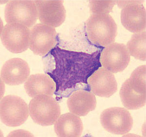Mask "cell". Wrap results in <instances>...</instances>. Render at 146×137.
I'll list each match as a JSON object with an SVG mask.
<instances>
[{
    "mask_svg": "<svg viewBox=\"0 0 146 137\" xmlns=\"http://www.w3.org/2000/svg\"><path fill=\"white\" fill-rule=\"evenodd\" d=\"M54 68L47 72L56 85V93L66 96L79 85L88 84V79L101 67L100 51L89 54L71 51L56 46L52 50Z\"/></svg>",
    "mask_w": 146,
    "mask_h": 137,
    "instance_id": "obj_1",
    "label": "cell"
},
{
    "mask_svg": "<svg viewBox=\"0 0 146 137\" xmlns=\"http://www.w3.org/2000/svg\"><path fill=\"white\" fill-rule=\"evenodd\" d=\"M85 25L88 38L94 44L106 47L115 41L117 26L109 14H92Z\"/></svg>",
    "mask_w": 146,
    "mask_h": 137,
    "instance_id": "obj_2",
    "label": "cell"
},
{
    "mask_svg": "<svg viewBox=\"0 0 146 137\" xmlns=\"http://www.w3.org/2000/svg\"><path fill=\"white\" fill-rule=\"evenodd\" d=\"M29 114L34 122L42 126L55 124L61 114L58 103L51 96L40 95L33 98L29 104Z\"/></svg>",
    "mask_w": 146,
    "mask_h": 137,
    "instance_id": "obj_3",
    "label": "cell"
},
{
    "mask_svg": "<svg viewBox=\"0 0 146 137\" xmlns=\"http://www.w3.org/2000/svg\"><path fill=\"white\" fill-rule=\"evenodd\" d=\"M29 113L27 103L19 96L9 95L1 100V120L7 126H21L28 119Z\"/></svg>",
    "mask_w": 146,
    "mask_h": 137,
    "instance_id": "obj_4",
    "label": "cell"
},
{
    "mask_svg": "<svg viewBox=\"0 0 146 137\" xmlns=\"http://www.w3.org/2000/svg\"><path fill=\"white\" fill-rule=\"evenodd\" d=\"M38 18L35 1L31 0L10 1L5 5V18L7 23H16L30 28Z\"/></svg>",
    "mask_w": 146,
    "mask_h": 137,
    "instance_id": "obj_5",
    "label": "cell"
},
{
    "mask_svg": "<svg viewBox=\"0 0 146 137\" xmlns=\"http://www.w3.org/2000/svg\"><path fill=\"white\" fill-rule=\"evenodd\" d=\"M102 127L115 135H124L131 130L133 121L131 114L123 107H110L101 113L100 117Z\"/></svg>",
    "mask_w": 146,
    "mask_h": 137,
    "instance_id": "obj_6",
    "label": "cell"
},
{
    "mask_svg": "<svg viewBox=\"0 0 146 137\" xmlns=\"http://www.w3.org/2000/svg\"><path fill=\"white\" fill-rule=\"evenodd\" d=\"M119 7H123L121 12V23L131 33H138L145 31L146 27V9L140 1H116Z\"/></svg>",
    "mask_w": 146,
    "mask_h": 137,
    "instance_id": "obj_7",
    "label": "cell"
},
{
    "mask_svg": "<svg viewBox=\"0 0 146 137\" xmlns=\"http://www.w3.org/2000/svg\"><path fill=\"white\" fill-rule=\"evenodd\" d=\"M30 31L28 27L16 23H7L1 34L4 46L14 54L23 53L29 47Z\"/></svg>",
    "mask_w": 146,
    "mask_h": 137,
    "instance_id": "obj_8",
    "label": "cell"
},
{
    "mask_svg": "<svg viewBox=\"0 0 146 137\" xmlns=\"http://www.w3.org/2000/svg\"><path fill=\"white\" fill-rule=\"evenodd\" d=\"M56 32L55 28L38 23L30 30L29 49L36 55L44 56L56 47Z\"/></svg>",
    "mask_w": 146,
    "mask_h": 137,
    "instance_id": "obj_9",
    "label": "cell"
},
{
    "mask_svg": "<svg viewBox=\"0 0 146 137\" xmlns=\"http://www.w3.org/2000/svg\"><path fill=\"white\" fill-rule=\"evenodd\" d=\"M128 49L123 43L113 42L106 47L100 55L101 66L112 73H120L128 67L131 60Z\"/></svg>",
    "mask_w": 146,
    "mask_h": 137,
    "instance_id": "obj_10",
    "label": "cell"
},
{
    "mask_svg": "<svg viewBox=\"0 0 146 137\" xmlns=\"http://www.w3.org/2000/svg\"><path fill=\"white\" fill-rule=\"evenodd\" d=\"M35 3L41 23L56 28L64 22L66 15L63 1L38 0Z\"/></svg>",
    "mask_w": 146,
    "mask_h": 137,
    "instance_id": "obj_11",
    "label": "cell"
},
{
    "mask_svg": "<svg viewBox=\"0 0 146 137\" xmlns=\"http://www.w3.org/2000/svg\"><path fill=\"white\" fill-rule=\"evenodd\" d=\"M88 83L94 94L109 98L117 91V83L113 73L100 67L88 79Z\"/></svg>",
    "mask_w": 146,
    "mask_h": 137,
    "instance_id": "obj_12",
    "label": "cell"
},
{
    "mask_svg": "<svg viewBox=\"0 0 146 137\" xmlns=\"http://www.w3.org/2000/svg\"><path fill=\"white\" fill-rule=\"evenodd\" d=\"M30 72V68L25 60L14 58L3 65L1 70V78L6 84L17 86L27 81Z\"/></svg>",
    "mask_w": 146,
    "mask_h": 137,
    "instance_id": "obj_13",
    "label": "cell"
},
{
    "mask_svg": "<svg viewBox=\"0 0 146 137\" xmlns=\"http://www.w3.org/2000/svg\"><path fill=\"white\" fill-rule=\"evenodd\" d=\"M68 109L78 116H85L95 110L96 98L93 93L84 89H78L72 93L67 101Z\"/></svg>",
    "mask_w": 146,
    "mask_h": 137,
    "instance_id": "obj_14",
    "label": "cell"
},
{
    "mask_svg": "<svg viewBox=\"0 0 146 137\" xmlns=\"http://www.w3.org/2000/svg\"><path fill=\"white\" fill-rule=\"evenodd\" d=\"M28 96L34 98L40 95L52 96L56 89V83L48 74H32L29 76L24 85Z\"/></svg>",
    "mask_w": 146,
    "mask_h": 137,
    "instance_id": "obj_15",
    "label": "cell"
},
{
    "mask_svg": "<svg viewBox=\"0 0 146 137\" xmlns=\"http://www.w3.org/2000/svg\"><path fill=\"white\" fill-rule=\"evenodd\" d=\"M54 130L58 137H80L83 130V123L78 116L67 113L60 116L55 123Z\"/></svg>",
    "mask_w": 146,
    "mask_h": 137,
    "instance_id": "obj_16",
    "label": "cell"
},
{
    "mask_svg": "<svg viewBox=\"0 0 146 137\" xmlns=\"http://www.w3.org/2000/svg\"><path fill=\"white\" fill-rule=\"evenodd\" d=\"M119 94L122 103L127 109H139L146 105V94H140L135 91L130 86L129 79L122 85Z\"/></svg>",
    "mask_w": 146,
    "mask_h": 137,
    "instance_id": "obj_17",
    "label": "cell"
},
{
    "mask_svg": "<svg viewBox=\"0 0 146 137\" xmlns=\"http://www.w3.org/2000/svg\"><path fill=\"white\" fill-rule=\"evenodd\" d=\"M127 48L131 56L137 60L146 61V31L135 33L127 44Z\"/></svg>",
    "mask_w": 146,
    "mask_h": 137,
    "instance_id": "obj_18",
    "label": "cell"
},
{
    "mask_svg": "<svg viewBox=\"0 0 146 137\" xmlns=\"http://www.w3.org/2000/svg\"><path fill=\"white\" fill-rule=\"evenodd\" d=\"M128 79L130 86L135 91L140 94H146V65L139 66L135 69Z\"/></svg>",
    "mask_w": 146,
    "mask_h": 137,
    "instance_id": "obj_19",
    "label": "cell"
},
{
    "mask_svg": "<svg viewBox=\"0 0 146 137\" xmlns=\"http://www.w3.org/2000/svg\"><path fill=\"white\" fill-rule=\"evenodd\" d=\"M116 1H90L89 7L91 13L109 14L116 4Z\"/></svg>",
    "mask_w": 146,
    "mask_h": 137,
    "instance_id": "obj_20",
    "label": "cell"
}]
</instances>
